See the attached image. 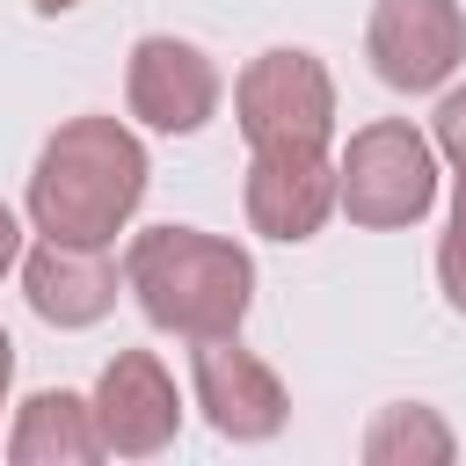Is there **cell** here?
I'll return each instance as SVG.
<instances>
[{
	"instance_id": "obj_1",
	"label": "cell",
	"mask_w": 466,
	"mask_h": 466,
	"mask_svg": "<svg viewBox=\"0 0 466 466\" xmlns=\"http://www.w3.org/2000/svg\"><path fill=\"white\" fill-rule=\"evenodd\" d=\"M146 182H153V160H146V138L124 124V116H66L44 146H36V167H29V226L44 240H87V248H116V233L138 218L146 204Z\"/></svg>"
},
{
	"instance_id": "obj_2",
	"label": "cell",
	"mask_w": 466,
	"mask_h": 466,
	"mask_svg": "<svg viewBox=\"0 0 466 466\" xmlns=\"http://www.w3.org/2000/svg\"><path fill=\"white\" fill-rule=\"evenodd\" d=\"M124 291L160 335H240L255 306V255L204 226H146L124 248Z\"/></svg>"
},
{
	"instance_id": "obj_3",
	"label": "cell",
	"mask_w": 466,
	"mask_h": 466,
	"mask_svg": "<svg viewBox=\"0 0 466 466\" xmlns=\"http://www.w3.org/2000/svg\"><path fill=\"white\" fill-rule=\"evenodd\" d=\"M437 138L408 116H371L335 153V211L364 233H400L437 211Z\"/></svg>"
},
{
	"instance_id": "obj_4",
	"label": "cell",
	"mask_w": 466,
	"mask_h": 466,
	"mask_svg": "<svg viewBox=\"0 0 466 466\" xmlns=\"http://www.w3.org/2000/svg\"><path fill=\"white\" fill-rule=\"evenodd\" d=\"M233 124H240L248 153L335 146V73L299 44H269L233 80Z\"/></svg>"
},
{
	"instance_id": "obj_5",
	"label": "cell",
	"mask_w": 466,
	"mask_h": 466,
	"mask_svg": "<svg viewBox=\"0 0 466 466\" xmlns=\"http://www.w3.org/2000/svg\"><path fill=\"white\" fill-rule=\"evenodd\" d=\"M218 102H226V80H218L204 44H189L175 29H153V36L131 44V58H124V109L146 131L189 138V131H204L218 116Z\"/></svg>"
},
{
	"instance_id": "obj_6",
	"label": "cell",
	"mask_w": 466,
	"mask_h": 466,
	"mask_svg": "<svg viewBox=\"0 0 466 466\" xmlns=\"http://www.w3.org/2000/svg\"><path fill=\"white\" fill-rule=\"evenodd\" d=\"M364 58L393 95H437L466 66V15L459 0H371Z\"/></svg>"
},
{
	"instance_id": "obj_7",
	"label": "cell",
	"mask_w": 466,
	"mask_h": 466,
	"mask_svg": "<svg viewBox=\"0 0 466 466\" xmlns=\"http://www.w3.org/2000/svg\"><path fill=\"white\" fill-rule=\"evenodd\" d=\"M189 393L204 408V422L226 437V444H269L284 422H291V393L284 379L240 350V335H204L189 342Z\"/></svg>"
},
{
	"instance_id": "obj_8",
	"label": "cell",
	"mask_w": 466,
	"mask_h": 466,
	"mask_svg": "<svg viewBox=\"0 0 466 466\" xmlns=\"http://www.w3.org/2000/svg\"><path fill=\"white\" fill-rule=\"evenodd\" d=\"M87 400H95L109 459H160L182 437V393H175V371L153 350H116Z\"/></svg>"
},
{
	"instance_id": "obj_9",
	"label": "cell",
	"mask_w": 466,
	"mask_h": 466,
	"mask_svg": "<svg viewBox=\"0 0 466 466\" xmlns=\"http://www.w3.org/2000/svg\"><path fill=\"white\" fill-rule=\"evenodd\" d=\"M240 204H248V226L262 240H284V248L313 240L335 218V153L328 146H269V153H248Z\"/></svg>"
},
{
	"instance_id": "obj_10",
	"label": "cell",
	"mask_w": 466,
	"mask_h": 466,
	"mask_svg": "<svg viewBox=\"0 0 466 466\" xmlns=\"http://www.w3.org/2000/svg\"><path fill=\"white\" fill-rule=\"evenodd\" d=\"M116 291H124V262H116L109 248L44 240V233H36V248H22V299H29V313H36L44 328H58V335H80V328L109 320Z\"/></svg>"
},
{
	"instance_id": "obj_11",
	"label": "cell",
	"mask_w": 466,
	"mask_h": 466,
	"mask_svg": "<svg viewBox=\"0 0 466 466\" xmlns=\"http://www.w3.org/2000/svg\"><path fill=\"white\" fill-rule=\"evenodd\" d=\"M0 451L15 466H95V459H109L102 422H95V400L87 393H66V386H44V393L15 400V422H7V444Z\"/></svg>"
},
{
	"instance_id": "obj_12",
	"label": "cell",
	"mask_w": 466,
	"mask_h": 466,
	"mask_svg": "<svg viewBox=\"0 0 466 466\" xmlns=\"http://www.w3.org/2000/svg\"><path fill=\"white\" fill-rule=\"evenodd\" d=\"M357 451H364V466H451L459 437H451V422L430 400H393V408L371 415Z\"/></svg>"
},
{
	"instance_id": "obj_13",
	"label": "cell",
	"mask_w": 466,
	"mask_h": 466,
	"mask_svg": "<svg viewBox=\"0 0 466 466\" xmlns=\"http://www.w3.org/2000/svg\"><path fill=\"white\" fill-rule=\"evenodd\" d=\"M430 138H437V160L466 167V80L437 87V109H430Z\"/></svg>"
},
{
	"instance_id": "obj_14",
	"label": "cell",
	"mask_w": 466,
	"mask_h": 466,
	"mask_svg": "<svg viewBox=\"0 0 466 466\" xmlns=\"http://www.w3.org/2000/svg\"><path fill=\"white\" fill-rule=\"evenodd\" d=\"M437 291H444V306L466 320V218H451V233L437 240Z\"/></svg>"
},
{
	"instance_id": "obj_15",
	"label": "cell",
	"mask_w": 466,
	"mask_h": 466,
	"mask_svg": "<svg viewBox=\"0 0 466 466\" xmlns=\"http://www.w3.org/2000/svg\"><path fill=\"white\" fill-rule=\"evenodd\" d=\"M7 269H22V218L0 204V277H7Z\"/></svg>"
},
{
	"instance_id": "obj_16",
	"label": "cell",
	"mask_w": 466,
	"mask_h": 466,
	"mask_svg": "<svg viewBox=\"0 0 466 466\" xmlns=\"http://www.w3.org/2000/svg\"><path fill=\"white\" fill-rule=\"evenodd\" d=\"M7 393H15V335H7V328H0V415H7V408H15V400H7Z\"/></svg>"
},
{
	"instance_id": "obj_17",
	"label": "cell",
	"mask_w": 466,
	"mask_h": 466,
	"mask_svg": "<svg viewBox=\"0 0 466 466\" xmlns=\"http://www.w3.org/2000/svg\"><path fill=\"white\" fill-rule=\"evenodd\" d=\"M451 218H466V167H451Z\"/></svg>"
},
{
	"instance_id": "obj_18",
	"label": "cell",
	"mask_w": 466,
	"mask_h": 466,
	"mask_svg": "<svg viewBox=\"0 0 466 466\" xmlns=\"http://www.w3.org/2000/svg\"><path fill=\"white\" fill-rule=\"evenodd\" d=\"M29 7H36V15H73L80 0H29Z\"/></svg>"
}]
</instances>
